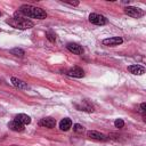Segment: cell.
Here are the masks:
<instances>
[{
    "instance_id": "obj_1",
    "label": "cell",
    "mask_w": 146,
    "mask_h": 146,
    "mask_svg": "<svg viewBox=\"0 0 146 146\" xmlns=\"http://www.w3.org/2000/svg\"><path fill=\"white\" fill-rule=\"evenodd\" d=\"M18 13L23 15L24 17L29 18H36V19H43L47 17V13L39 7L32 6V5H23L19 7Z\"/></svg>"
},
{
    "instance_id": "obj_2",
    "label": "cell",
    "mask_w": 146,
    "mask_h": 146,
    "mask_svg": "<svg viewBox=\"0 0 146 146\" xmlns=\"http://www.w3.org/2000/svg\"><path fill=\"white\" fill-rule=\"evenodd\" d=\"M6 23L13 27L19 29V30H26V29H31L34 26V23L32 21L27 19L26 17H22V16H18V17L15 16L13 18H9L6 21Z\"/></svg>"
},
{
    "instance_id": "obj_3",
    "label": "cell",
    "mask_w": 146,
    "mask_h": 146,
    "mask_svg": "<svg viewBox=\"0 0 146 146\" xmlns=\"http://www.w3.org/2000/svg\"><path fill=\"white\" fill-rule=\"evenodd\" d=\"M124 14H127L128 16L133 17V18H139V17H143L145 13H144V10H141V9L138 8V7L128 6V7L124 8Z\"/></svg>"
},
{
    "instance_id": "obj_4",
    "label": "cell",
    "mask_w": 146,
    "mask_h": 146,
    "mask_svg": "<svg viewBox=\"0 0 146 146\" xmlns=\"http://www.w3.org/2000/svg\"><path fill=\"white\" fill-rule=\"evenodd\" d=\"M89 22L95 25H105V24H107V18L103 15L92 13L89 15Z\"/></svg>"
},
{
    "instance_id": "obj_5",
    "label": "cell",
    "mask_w": 146,
    "mask_h": 146,
    "mask_svg": "<svg viewBox=\"0 0 146 146\" xmlns=\"http://www.w3.org/2000/svg\"><path fill=\"white\" fill-rule=\"evenodd\" d=\"M87 136H88L89 138H91V139H94V140H98V141H105V140L108 139L106 135H104V133H102V132H99V131H95V130H89V131H87Z\"/></svg>"
},
{
    "instance_id": "obj_6",
    "label": "cell",
    "mask_w": 146,
    "mask_h": 146,
    "mask_svg": "<svg viewBox=\"0 0 146 146\" xmlns=\"http://www.w3.org/2000/svg\"><path fill=\"white\" fill-rule=\"evenodd\" d=\"M66 75L72 76V78H83L84 76V71L81 67L75 66V67H72L68 71H66Z\"/></svg>"
},
{
    "instance_id": "obj_7",
    "label": "cell",
    "mask_w": 146,
    "mask_h": 146,
    "mask_svg": "<svg viewBox=\"0 0 146 146\" xmlns=\"http://www.w3.org/2000/svg\"><path fill=\"white\" fill-rule=\"evenodd\" d=\"M66 48L71 51V52H73V54H75V55H82L83 54V48H82V46H80L79 43H75V42H68L67 44H66Z\"/></svg>"
},
{
    "instance_id": "obj_8",
    "label": "cell",
    "mask_w": 146,
    "mask_h": 146,
    "mask_svg": "<svg viewBox=\"0 0 146 146\" xmlns=\"http://www.w3.org/2000/svg\"><path fill=\"white\" fill-rule=\"evenodd\" d=\"M123 42V39L120 38V36H112V38H107V39H104L103 40V44L105 46H119Z\"/></svg>"
},
{
    "instance_id": "obj_9",
    "label": "cell",
    "mask_w": 146,
    "mask_h": 146,
    "mask_svg": "<svg viewBox=\"0 0 146 146\" xmlns=\"http://www.w3.org/2000/svg\"><path fill=\"white\" fill-rule=\"evenodd\" d=\"M39 125L46 127V128H49V129H52L56 125V120L52 119V117H43V119H41L39 121Z\"/></svg>"
},
{
    "instance_id": "obj_10",
    "label": "cell",
    "mask_w": 146,
    "mask_h": 146,
    "mask_svg": "<svg viewBox=\"0 0 146 146\" xmlns=\"http://www.w3.org/2000/svg\"><path fill=\"white\" fill-rule=\"evenodd\" d=\"M75 107L79 111H84V112H94V106L88 102V100H82L81 104H75Z\"/></svg>"
},
{
    "instance_id": "obj_11",
    "label": "cell",
    "mask_w": 146,
    "mask_h": 146,
    "mask_svg": "<svg viewBox=\"0 0 146 146\" xmlns=\"http://www.w3.org/2000/svg\"><path fill=\"white\" fill-rule=\"evenodd\" d=\"M128 71L135 75H143L145 73V68L141 65H130L128 66Z\"/></svg>"
},
{
    "instance_id": "obj_12",
    "label": "cell",
    "mask_w": 146,
    "mask_h": 146,
    "mask_svg": "<svg viewBox=\"0 0 146 146\" xmlns=\"http://www.w3.org/2000/svg\"><path fill=\"white\" fill-rule=\"evenodd\" d=\"M8 128H9L10 130H13V131L21 132V131H23V130H24V124H22V123L17 122L16 120H13V121H10V122L8 123Z\"/></svg>"
},
{
    "instance_id": "obj_13",
    "label": "cell",
    "mask_w": 146,
    "mask_h": 146,
    "mask_svg": "<svg viewBox=\"0 0 146 146\" xmlns=\"http://www.w3.org/2000/svg\"><path fill=\"white\" fill-rule=\"evenodd\" d=\"M10 81H11L13 86L16 87V88H18V89H29V86H27L24 81H22L21 79H17V78L13 76V78L10 79Z\"/></svg>"
},
{
    "instance_id": "obj_14",
    "label": "cell",
    "mask_w": 146,
    "mask_h": 146,
    "mask_svg": "<svg viewBox=\"0 0 146 146\" xmlns=\"http://www.w3.org/2000/svg\"><path fill=\"white\" fill-rule=\"evenodd\" d=\"M15 120H16L17 122H19V123L24 124V125H26V124H30V123H31V117H30L29 115H26V114H23V113L17 114V115L15 116Z\"/></svg>"
},
{
    "instance_id": "obj_15",
    "label": "cell",
    "mask_w": 146,
    "mask_h": 146,
    "mask_svg": "<svg viewBox=\"0 0 146 146\" xmlns=\"http://www.w3.org/2000/svg\"><path fill=\"white\" fill-rule=\"evenodd\" d=\"M71 127H72V121L68 117H65L59 122V128L62 131H67L71 129Z\"/></svg>"
},
{
    "instance_id": "obj_16",
    "label": "cell",
    "mask_w": 146,
    "mask_h": 146,
    "mask_svg": "<svg viewBox=\"0 0 146 146\" xmlns=\"http://www.w3.org/2000/svg\"><path fill=\"white\" fill-rule=\"evenodd\" d=\"M10 54L14 55V56H17V57H24V55H25L24 50L21 49V48H13V49H10Z\"/></svg>"
},
{
    "instance_id": "obj_17",
    "label": "cell",
    "mask_w": 146,
    "mask_h": 146,
    "mask_svg": "<svg viewBox=\"0 0 146 146\" xmlns=\"http://www.w3.org/2000/svg\"><path fill=\"white\" fill-rule=\"evenodd\" d=\"M114 125H115V128H123L124 127V121L122 119H116L114 121Z\"/></svg>"
},
{
    "instance_id": "obj_18",
    "label": "cell",
    "mask_w": 146,
    "mask_h": 146,
    "mask_svg": "<svg viewBox=\"0 0 146 146\" xmlns=\"http://www.w3.org/2000/svg\"><path fill=\"white\" fill-rule=\"evenodd\" d=\"M46 36H47V39H48L49 41H51V42H54V41L56 40V34L52 33V32H47V33H46Z\"/></svg>"
},
{
    "instance_id": "obj_19",
    "label": "cell",
    "mask_w": 146,
    "mask_h": 146,
    "mask_svg": "<svg viewBox=\"0 0 146 146\" xmlns=\"http://www.w3.org/2000/svg\"><path fill=\"white\" fill-rule=\"evenodd\" d=\"M73 130H74L75 132H82V131L84 130V128H83L81 124L76 123V124H74V125H73Z\"/></svg>"
},
{
    "instance_id": "obj_20",
    "label": "cell",
    "mask_w": 146,
    "mask_h": 146,
    "mask_svg": "<svg viewBox=\"0 0 146 146\" xmlns=\"http://www.w3.org/2000/svg\"><path fill=\"white\" fill-rule=\"evenodd\" d=\"M145 111H146V104H145V103H141V104H140V112L144 114Z\"/></svg>"
},
{
    "instance_id": "obj_21",
    "label": "cell",
    "mask_w": 146,
    "mask_h": 146,
    "mask_svg": "<svg viewBox=\"0 0 146 146\" xmlns=\"http://www.w3.org/2000/svg\"><path fill=\"white\" fill-rule=\"evenodd\" d=\"M66 5H70V6H78L79 5V2L78 1H74V2H65Z\"/></svg>"
},
{
    "instance_id": "obj_22",
    "label": "cell",
    "mask_w": 146,
    "mask_h": 146,
    "mask_svg": "<svg viewBox=\"0 0 146 146\" xmlns=\"http://www.w3.org/2000/svg\"><path fill=\"white\" fill-rule=\"evenodd\" d=\"M0 16H1V11H0Z\"/></svg>"
},
{
    "instance_id": "obj_23",
    "label": "cell",
    "mask_w": 146,
    "mask_h": 146,
    "mask_svg": "<svg viewBox=\"0 0 146 146\" xmlns=\"http://www.w3.org/2000/svg\"><path fill=\"white\" fill-rule=\"evenodd\" d=\"M0 32H1V30H0Z\"/></svg>"
}]
</instances>
